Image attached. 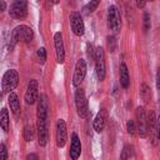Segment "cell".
<instances>
[{
    "mask_svg": "<svg viewBox=\"0 0 160 160\" xmlns=\"http://www.w3.org/2000/svg\"><path fill=\"white\" fill-rule=\"evenodd\" d=\"M100 5V1L99 0H95V1H90V2H88L84 8H82V10H81V14L82 15H90L91 12H94L95 10H96V8Z\"/></svg>",
    "mask_w": 160,
    "mask_h": 160,
    "instance_id": "20",
    "label": "cell"
},
{
    "mask_svg": "<svg viewBox=\"0 0 160 160\" xmlns=\"http://www.w3.org/2000/svg\"><path fill=\"white\" fill-rule=\"evenodd\" d=\"M156 138L158 140H160V116L156 120Z\"/></svg>",
    "mask_w": 160,
    "mask_h": 160,
    "instance_id": "30",
    "label": "cell"
},
{
    "mask_svg": "<svg viewBox=\"0 0 160 160\" xmlns=\"http://www.w3.org/2000/svg\"><path fill=\"white\" fill-rule=\"evenodd\" d=\"M8 102L10 105V110L14 115H19L20 112V100H19V96L12 91L9 94L8 96Z\"/></svg>",
    "mask_w": 160,
    "mask_h": 160,
    "instance_id": "17",
    "label": "cell"
},
{
    "mask_svg": "<svg viewBox=\"0 0 160 160\" xmlns=\"http://www.w3.org/2000/svg\"><path fill=\"white\" fill-rule=\"evenodd\" d=\"M132 155H134V148H132L131 145H125L124 149L121 150L120 159H121V160H128V159H130Z\"/></svg>",
    "mask_w": 160,
    "mask_h": 160,
    "instance_id": "23",
    "label": "cell"
},
{
    "mask_svg": "<svg viewBox=\"0 0 160 160\" xmlns=\"http://www.w3.org/2000/svg\"><path fill=\"white\" fill-rule=\"evenodd\" d=\"M151 26V22H150V15L149 12H144V31L148 32L149 29Z\"/></svg>",
    "mask_w": 160,
    "mask_h": 160,
    "instance_id": "28",
    "label": "cell"
},
{
    "mask_svg": "<svg viewBox=\"0 0 160 160\" xmlns=\"http://www.w3.org/2000/svg\"><path fill=\"white\" fill-rule=\"evenodd\" d=\"M0 125L2 128V130L5 132L9 131V125H10V118H9V111L8 109L2 108L1 109V112H0Z\"/></svg>",
    "mask_w": 160,
    "mask_h": 160,
    "instance_id": "19",
    "label": "cell"
},
{
    "mask_svg": "<svg viewBox=\"0 0 160 160\" xmlns=\"http://www.w3.org/2000/svg\"><path fill=\"white\" fill-rule=\"evenodd\" d=\"M26 160H39V158H38V155H36V154L31 152V154H29V155L26 156Z\"/></svg>",
    "mask_w": 160,
    "mask_h": 160,
    "instance_id": "32",
    "label": "cell"
},
{
    "mask_svg": "<svg viewBox=\"0 0 160 160\" xmlns=\"http://www.w3.org/2000/svg\"><path fill=\"white\" fill-rule=\"evenodd\" d=\"M36 56H38V60L40 64H45L46 61V50L45 48H39L38 51H36Z\"/></svg>",
    "mask_w": 160,
    "mask_h": 160,
    "instance_id": "26",
    "label": "cell"
},
{
    "mask_svg": "<svg viewBox=\"0 0 160 160\" xmlns=\"http://www.w3.org/2000/svg\"><path fill=\"white\" fill-rule=\"evenodd\" d=\"M38 121V141L40 146H45L48 142V126L46 120H36Z\"/></svg>",
    "mask_w": 160,
    "mask_h": 160,
    "instance_id": "16",
    "label": "cell"
},
{
    "mask_svg": "<svg viewBox=\"0 0 160 160\" xmlns=\"http://www.w3.org/2000/svg\"><path fill=\"white\" fill-rule=\"evenodd\" d=\"M156 118H155V112L151 110L149 114H148V128H149V132L152 131L156 134Z\"/></svg>",
    "mask_w": 160,
    "mask_h": 160,
    "instance_id": "22",
    "label": "cell"
},
{
    "mask_svg": "<svg viewBox=\"0 0 160 160\" xmlns=\"http://www.w3.org/2000/svg\"><path fill=\"white\" fill-rule=\"evenodd\" d=\"M5 9H6V2L1 0V1H0V11H4Z\"/></svg>",
    "mask_w": 160,
    "mask_h": 160,
    "instance_id": "33",
    "label": "cell"
},
{
    "mask_svg": "<svg viewBox=\"0 0 160 160\" xmlns=\"http://www.w3.org/2000/svg\"><path fill=\"white\" fill-rule=\"evenodd\" d=\"M106 45H108V50L110 52H114L118 48V40L114 35H109L108 39H106Z\"/></svg>",
    "mask_w": 160,
    "mask_h": 160,
    "instance_id": "25",
    "label": "cell"
},
{
    "mask_svg": "<svg viewBox=\"0 0 160 160\" xmlns=\"http://www.w3.org/2000/svg\"><path fill=\"white\" fill-rule=\"evenodd\" d=\"M108 28L112 32H119L120 31L121 19H120L119 10H118V8L115 5H111L108 9Z\"/></svg>",
    "mask_w": 160,
    "mask_h": 160,
    "instance_id": "5",
    "label": "cell"
},
{
    "mask_svg": "<svg viewBox=\"0 0 160 160\" xmlns=\"http://www.w3.org/2000/svg\"><path fill=\"white\" fill-rule=\"evenodd\" d=\"M70 26L72 32L76 36H82L85 32V25L82 21V16L79 11H71L70 12Z\"/></svg>",
    "mask_w": 160,
    "mask_h": 160,
    "instance_id": "8",
    "label": "cell"
},
{
    "mask_svg": "<svg viewBox=\"0 0 160 160\" xmlns=\"http://www.w3.org/2000/svg\"><path fill=\"white\" fill-rule=\"evenodd\" d=\"M54 46H55L56 61L59 64H64V61H65V49H64L62 34L60 31H58V32L54 34Z\"/></svg>",
    "mask_w": 160,
    "mask_h": 160,
    "instance_id": "11",
    "label": "cell"
},
{
    "mask_svg": "<svg viewBox=\"0 0 160 160\" xmlns=\"http://www.w3.org/2000/svg\"><path fill=\"white\" fill-rule=\"evenodd\" d=\"M136 126H138V134L140 138H146L149 134L148 128V115L142 106H139L136 109Z\"/></svg>",
    "mask_w": 160,
    "mask_h": 160,
    "instance_id": "6",
    "label": "cell"
},
{
    "mask_svg": "<svg viewBox=\"0 0 160 160\" xmlns=\"http://www.w3.org/2000/svg\"><path fill=\"white\" fill-rule=\"evenodd\" d=\"M24 99L28 105H32L39 100V82L36 79H31L29 81Z\"/></svg>",
    "mask_w": 160,
    "mask_h": 160,
    "instance_id": "7",
    "label": "cell"
},
{
    "mask_svg": "<svg viewBox=\"0 0 160 160\" xmlns=\"http://www.w3.org/2000/svg\"><path fill=\"white\" fill-rule=\"evenodd\" d=\"M48 111H49V102L45 94H41L38 100L36 106V119L38 120H46L48 119Z\"/></svg>",
    "mask_w": 160,
    "mask_h": 160,
    "instance_id": "13",
    "label": "cell"
},
{
    "mask_svg": "<svg viewBox=\"0 0 160 160\" xmlns=\"http://www.w3.org/2000/svg\"><path fill=\"white\" fill-rule=\"evenodd\" d=\"M86 70H88V66H86V61L85 59H79L75 64V70H74V75H72V85L74 86H79L85 76H86Z\"/></svg>",
    "mask_w": 160,
    "mask_h": 160,
    "instance_id": "9",
    "label": "cell"
},
{
    "mask_svg": "<svg viewBox=\"0 0 160 160\" xmlns=\"http://www.w3.org/2000/svg\"><path fill=\"white\" fill-rule=\"evenodd\" d=\"M11 18L14 19H24L28 15V2L24 0H16L10 5L9 10Z\"/></svg>",
    "mask_w": 160,
    "mask_h": 160,
    "instance_id": "10",
    "label": "cell"
},
{
    "mask_svg": "<svg viewBox=\"0 0 160 160\" xmlns=\"http://www.w3.org/2000/svg\"><path fill=\"white\" fill-rule=\"evenodd\" d=\"M56 145L58 148H64L68 140V131H66V124L64 119H59L56 122Z\"/></svg>",
    "mask_w": 160,
    "mask_h": 160,
    "instance_id": "12",
    "label": "cell"
},
{
    "mask_svg": "<svg viewBox=\"0 0 160 160\" xmlns=\"http://www.w3.org/2000/svg\"><path fill=\"white\" fill-rule=\"evenodd\" d=\"M136 5H138V8H144L146 5V2H144V1H136Z\"/></svg>",
    "mask_w": 160,
    "mask_h": 160,
    "instance_id": "34",
    "label": "cell"
},
{
    "mask_svg": "<svg viewBox=\"0 0 160 160\" xmlns=\"http://www.w3.org/2000/svg\"><path fill=\"white\" fill-rule=\"evenodd\" d=\"M140 98L145 101V102H149V100L151 99V90L150 88L148 86V84L142 82L140 85Z\"/></svg>",
    "mask_w": 160,
    "mask_h": 160,
    "instance_id": "21",
    "label": "cell"
},
{
    "mask_svg": "<svg viewBox=\"0 0 160 160\" xmlns=\"http://www.w3.org/2000/svg\"><path fill=\"white\" fill-rule=\"evenodd\" d=\"M120 84L124 89H128L130 85V75H129V70L126 64L122 61L120 64Z\"/></svg>",
    "mask_w": 160,
    "mask_h": 160,
    "instance_id": "18",
    "label": "cell"
},
{
    "mask_svg": "<svg viewBox=\"0 0 160 160\" xmlns=\"http://www.w3.org/2000/svg\"><path fill=\"white\" fill-rule=\"evenodd\" d=\"M34 136H35L34 128L31 125H25V128H24V139H25V141H32Z\"/></svg>",
    "mask_w": 160,
    "mask_h": 160,
    "instance_id": "24",
    "label": "cell"
},
{
    "mask_svg": "<svg viewBox=\"0 0 160 160\" xmlns=\"http://www.w3.org/2000/svg\"><path fill=\"white\" fill-rule=\"evenodd\" d=\"M75 106H76L78 115L81 119H86L90 115V110H89V105H88V99H86L84 89H81V88L75 91Z\"/></svg>",
    "mask_w": 160,
    "mask_h": 160,
    "instance_id": "3",
    "label": "cell"
},
{
    "mask_svg": "<svg viewBox=\"0 0 160 160\" xmlns=\"http://www.w3.org/2000/svg\"><path fill=\"white\" fill-rule=\"evenodd\" d=\"M126 130L130 135H135L136 131H138V126H136V122L134 120H129L126 122Z\"/></svg>",
    "mask_w": 160,
    "mask_h": 160,
    "instance_id": "27",
    "label": "cell"
},
{
    "mask_svg": "<svg viewBox=\"0 0 160 160\" xmlns=\"http://www.w3.org/2000/svg\"><path fill=\"white\" fill-rule=\"evenodd\" d=\"M156 88L160 90V68L158 69V72H156Z\"/></svg>",
    "mask_w": 160,
    "mask_h": 160,
    "instance_id": "31",
    "label": "cell"
},
{
    "mask_svg": "<svg viewBox=\"0 0 160 160\" xmlns=\"http://www.w3.org/2000/svg\"><path fill=\"white\" fill-rule=\"evenodd\" d=\"M32 39H34L32 29L30 26H28V25H19L11 32V36H10L11 45H10V49H12L19 41H21V42H30Z\"/></svg>",
    "mask_w": 160,
    "mask_h": 160,
    "instance_id": "1",
    "label": "cell"
},
{
    "mask_svg": "<svg viewBox=\"0 0 160 160\" xmlns=\"http://www.w3.org/2000/svg\"><path fill=\"white\" fill-rule=\"evenodd\" d=\"M106 120H108V111L105 109H100V111L96 114L94 119V130L96 132H102L106 125Z\"/></svg>",
    "mask_w": 160,
    "mask_h": 160,
    "instance_id": "15",
    "label": "cell"
},
{
    "mask_svg": "<svg viewBox=\"0 0 160 160\" xmlns=\"http://www.w3.org/2000/svg\"><path fill=\"white\" fill-rule=\"evenodd\" d=\"M6 159H8V150H6L5 144H1L0 145V160H6Z\"/></svg>",
    "mask_w": 160,
    "mask_h": 160,
    "instance_id": "29",
    "label": "cell"
},
{
    "mask_svg": "<svg viewBox=\"0 0 160 160\" xmlns=\"http://www.w3.org/2000/svg\"><path fill=\"white\" fill-rule=\"evenodd\" d=\"M19 84V72L15 69H9L1 80V90L2 94H10Z\"/></svg>",
    "mask_w": 160,
    "mask_h": 160,
    "instance_id": "2",
    "label": "cell"
},
{
    "mask_svg": "<svg viewBox=\"0 0 160 160\" xmlns=\"http://www.w3.org/2000/svg\"><path fill=\"white\" fill-rule=\"evenodd\" d=\"M94 60H95V71H96L98 79L100 81H102L106 75V66H105V54H104V49L101 46L95 49Z\"/></svg>",
    "mask_w": 160,
    "mask_h": 160,
    "instance_id": "4",
    "label": "cell"
},
{
    "mask_svg": "<svg viewBox=\"0 0 160 160\" xmlns=\"http://www.w3.org/2000/svg\"><path fill=\"white\" fill-rule=\"evenodd\" d=\"M80 154H81V142H80V139H79L78 134L72 132L71 134V144H70L69 155H70L71 160H78L80 158Z\"/></svg>",
    "mask_w": 160,
    "mask_h": 160,
    "instance_id": "14",
    "label": "cell"
}]
</instances>
